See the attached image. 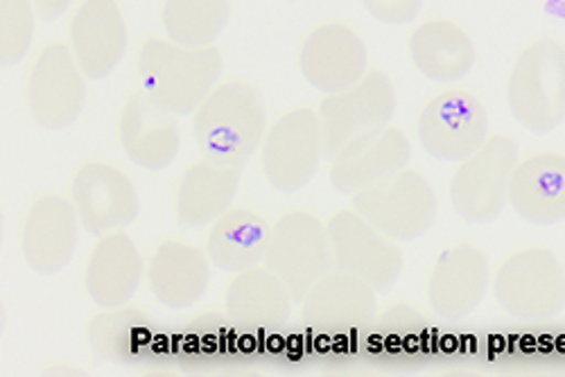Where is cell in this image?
<instances>
[{
	"mask_svg": "<svg viewBox=\"0 0 565 377\" xmlns=\"http://www.w3.org/2000/svg\"><path fill=\"white\" fill-rule=\"evenodd\" d=\"M222 75V53L215 45L183 49L152 39L138 55V77L146 96L170 114H193L211 96Z\"/></svg>",
	"mask_w": 565,
	"mask_h": 377,
	"instance_id": "obj_1",
	"label": "cell"
},
{
	"mask_svg": "<svg viewBox=\"0 0 565 377\" xmlns=\"http://www.w3.org/2000/svg\"><path fill=\"white\" fill-rule=\"evenodd\" d=\"M265 120L260 93L245 82H228L198 107L193 133L206 159L243 168L256 148L263 146Z\"/></svg>",
	"mask_w": 565,
	"mask_h": 377,
	"instance_id": "obj_2",
	"label": "cell"
},
{
	"mask_svg": "<svg viewBox=\"0 0 565 377\" xmlns=\"http://www.w3.org/2000/svg\"><path fill=\"white\" fill-rule=\"evenodd\" d=\"M507 105L511 116L532 133H550L565 118V49L552 39L532 43L515 60Z\"/></svg>",
	"mask_w": 565,
	"mask_h": 377,
	"instance_id": "obj_3",
	"label": "cell"
},
{
	"mask_svg": "<svg viewBox=\"0 0 565 377\" xmlns=\"http://www.w3.org/2000/svg\"><path fill=\"white\" fill-rule=\"evenodd\" d=\"M331 249L328 228L315 215L295 211L271 226L265 267L286 282L292 301L303 303L317 282L331 273Z\"/></svg>",
	"mask_w": 565,
	"mask_h": 377,
	"instance_id": "obj_4",
	"label": "cell"
},
{
	"mask_svg": "<svg viewBox=\"0 0 565 377\" xmlns=\"http://www.w3.org/2000/svg\"><path fill=\"white\" fill-rule=\"evenodd\" d=\"M353 211L398 243H414L437 217V197L426 176L414 170L373 183L353 195Z\"/></svg>",
	"mask_w": 565,
	"mask_h": 377,
	"instance_id": "obj_5",
	"label": "cell"
},
{
	"mask_svg": "<svg viewBox=\"0 0 565 377\" xmlns=\"http://www.w3.org/2000/svg\"><path fill=\"white\" fill-rule=\"evenodd\" d=\"M518 165V146L507 136H493L484 146L463 159L450 181V202L455 213L468 224H489L498 219L509 202V183Z\"/></svg>",
	"mask_w": 565,
	"mask_h": 377,
	"instance_id": "obj_6",
	"label": "cell"
},
{
	"mask_svg": "<svg viewBox=\"0 0 565 377\" xmlns=\"http://www.w3.org/2000/svg\"><path fill=\"white\" fill-rule=\"evenodd\" d=\"M493 292L511 316L545 321L565 308V267L547 249L518 251L498 269Z\"/></svg>",
	"mask_w": 565,
	"mask_h": 377,
	"instance_id": "obj_7",
	"label": "cell"
},
{
	"mask_svg": "<svg viewBox=\"0 0 565 377\" xmlns=\"http://www.w3.org/2000/svg\"><path fill=\"white\" fill-rule=\"evenodd\" d=\"M396 114V90L387 75L369 73L355 86L333 93L319 107L323 157L333 159L349 140L385 127Z\"/></svg>",
	"mask_w": 565,
	"mask_h": 377,
	"instance_id": "obj_8",
	"label": "cell"
},
{
	"mask_svg": "<svg viewBox=\"0 0 565 377\" xmlns=\"http://www.w3.org/2000/svg\"><path fill=\"white\" fill-rule=\"evenodd\" d=\"M323 138L319 116L295 109L280 116L263 138V170L278 193H297L319 170Z\"/></svg>",
	"mask_w": 565,
	"mask_h": 377,
	"instance_id": "obj_9",
	"label": "cell"
},
{
	"mask_svg": "<svg viewBox=\"0 0 565 377\" xmlns=\"http://www.w3.org/2000/svg\"><path fill=\"white\" fill-rule=\"evenodd\" d=\"M328 238L338 271L364 280L375 292H387L398 280L403 271L401 249L355 211L338 213L328 224Z\"/></svg>",
	"mask_w": 565,
	"mask_h": 377,
	"instance_id": "obj_10",
	"label": "cell"
},
{
	"mask_svg": "<svg viewBox=\"0 0 565 377\" xmlns=\"http://www.w3.org/2000/svg\"><path fill=\"white\" fill-rule=\"evenodd\" d=\"M420 148L439 161H463L487 140L489 118L482 103L466 90H448L418 116Z\"/></svg>",
	"mask_w": 565,
	"mask_h": 377,
	"instance_id": "obj_11",
	"label": "cell"
},
{
	"mask_svg": "<svg viewBox=\"0 0 565 377\" xmlns=\"http://www.w3.org/2000/svg\"><path fill=\"white\" fill-rule=\"evenodd\" d=\"M82 75L73 51L62 43L39 55L28 82V107L39 127L62 131L79 118L86 100Z\"/></svg>",
	"mask_w": 565,
	"mask_h": 377,
	"instance_id": "obj_12",
	"label": "cell"
},
{
	"mask_svg": "<svg viewBox=\"0 0 565 377\" xmlns=\"http://www.w3.org/2000/svg\"><path fill=\"white\" fill-rule=\"evenodd\" d=\"M412 148L403 131L379 127L360 133L331 159V183L342 195H355L364 187L385 181L409 163Z\"/></svg>",
	"mask_w": 565,
	"mask_h": 377,
	"instance_id": "obj_13",
	"label": "cell"
},
{
	"mask_svg": "<svg viewBox=\"0 0 565 377\" xmlns=\"http://www.w3.org/2000/svg\"><path fill=\"white\" fill-rule=\"evenodd\" d=\"M71 197L79 224L93 235H107L134 224L140 208L131 179L107 163L84 165L73 179Z\"/></svg>",
	"mask_w": 565,
	"mask_h": 377,
	"instance_id": "obj_14",
	"label": "cell"
},
{
	"mask_svg": "<svg viewBox=\"0 0 565 377\" xmlns=\"http://www.w3.org/2000/svg\"><path fill=\"white\" fill-rule=\"evenodd\" d=\"M301 75L306 82L333 96L355 86L366 73V49L347 25H321L301 45Z\"/></svg>",
	"mask_w": 565,
	"mask_h": 377,
	"instance_id": "obj_15",
	"label": "cell"
},
{
	"mask_svg": "<svg viewBox=\"0 0 565 377\" xmlns=\"http://www.w3.org/2000/svg\"><path fill=\"white\" fill-rule=\"evenodd\" d=\"M77 240L79 215L73 202L60 195H43L32 204L23 224L21 249L36 273H60L75 256Z\"/></svg>",
	"mask_w": 565,
	"mask_h": 377,
	"instance_id": "obj_16",
	"label": "cell"
},
{
	"mask_svg": "<svg viewBox=\"0 0 565 377\" xmlns=\"http://www.w3.org/2000/svg\"><path fill=\"white\" fill-rule=\"evenodd\" d=\"M375 314V290L364 280L338 271L321 278L303 299V321L321 335L342 337L366 327Z\"/></svg>",
	"mask_w": 565,
	"mask_h": 377,
	"instance_id": "obj_17",
	"label": "cell"
},
{
	"mask_svg": "<svg viewBox=\"0 0 565 377\" xmlns=\"http://www.w3.org/2000/svg\"><path fill=\"white\" fill-rule=\"evenodd\" d=\"M489 290V262L473 245L446 249L428 280V301L437 316L459 321L473 312Z\"/></svg>",
	"mask_w": 565,
	"mask_h": 377,
	"instance_id": "obj_18",
	"label": "cell"
},
{
	"mask_svg": "<svg viewBox=\"0 0 565 377\" xmlns=\"http://www.w3.org/2000/svg\"><path fill=\"white\" fill-rule=\"evenodd\" d=\"M71 51L79 71L105 79L122 62L127 28L116 0H84L71 23Z\"/></svg>",
	"mask_w": 565,
	"mask_h": 377,
	"instance_id": "obj_19",
	"label": "cell"
},
{
	"mask_svg": "<svg viewBox=\"0 0 565 377\" xmlns=\"http://www.w3.org/2000/svg\"><path fill=\"white\" fill-rule=\"evenodd\" d=\"M120 146L138 168L161 172L172 165L181 146L177 120L146 93L131 96L120 116Z\"/></svg>",
	"mask_w": 565,
	"mask_h": 377,
	"instance_id": "obj_20",
	"label": "cell"
},
{
	"mask_svg": "<svg viewBox=\"0 0 565 377\" xmlns=\"http://www.w3.org/2000/svg\"><path fill=\"white\" fill-rule=\"evenodd\" d=\"M143 273V258L138 247L125 233L114 230L103 235L93 249L84 273V288L93 303L116 310L134 299Z\"/></svg>",
	"mask_w": 565,
	"mask_h": 377,
	"instance_id": "obj_21",
	"label": "cell"
},
{
	"mask_svg": "<svg viewBox=\"0 0 565 377\" xmlns=\"http://www.w3.org/2000/svg\"><path fill=\"white\" fill-rule=\"evenodd\" d=\"M509 202L527 224L565 222V157L536 154L518 163L509 183Z\"/></svg>",
	"mask_w": 565,
	"mask_h": 377,
	"instance_id": "obj_22",
	"label": "cell"
},
{
	"mask_svg": "<svg viewBox=\"0 0 565 377\" xmlns=\"http://www.w3.org/2000/svg\"><path fill=\"white\" fill-rule=\"evenodd\" d=\"M241 165L222 161H200L185 170L177 187V219L185 228H202L217 222L238 193Z\"/></svg>",
	"mask_w": 565,
	"mask_h": 377,
	"instance_id": "obj_23",
	"label": "cell"
},
{
	"mask_svg": "<svg viewBox=\"0 0 565 377\" xmlns=\"http://www.w3.org/2000/svg\"><path fill=\"white\" fill-rule=\"evenodd\" d=\"M290 308V290L267 267L238 273L226 290V312L243 330H278L286 325Z\"/></svg>",
	"mask_w": 565,
	"mask_h": 377,
	"instance_id": "obj_24",
	"label": "cell"
},
{
	"mask_svg": "<svg viewBox=\"0 0 565 377\" xmlns=\"http://www.w3.org/2000/svg\"><path fill=\"white\" fill-rule=\"evenodd\" d=\"M211 282V267L206 256L183 243H163L150 262V288L154 299L170 308L183 310L198 303Z\"/></svg>",
	"mask_w": 565,
	"mask_h": 377,
	"instance_id": "obj_25",
	"label": "cell"
},
{
	"mask_svg": "<svg viewBox=\"0 0 565 377\" xmlns=\"http://www.w3.org/2000/svg\"><path fill=\"white\" fill-rule=\"evenodd\" d=\"M409 57L423 77L450 84L476 66V45L455 23L430 21L412 32Z\"/></svg>",
	"mask_w": 565,
	"mask_h": 377,
	"instance_id": "obj_26",
	"label": "cell"
},
{
	"mask_svg": "<svg viewBox=\"0 0 565 377\" xmlns=\"http://www.w3.org/2000/svg\"><path fill=\"white\" fill-rule=\"evenodd\" d=\"M269 226L252 211H228L213 222L209 235V258L228 273H243L265 260Z\"/></svg>",
	"mask_w": 565,
	"mask_h": 377,
	"instance_id": "obj_27",
	"label": "cell"
},
{
	"mask_svg": "<svg viewBox=\"0 0 565 377\" xmlns=\"http://www.w3.org/2000/svg\"><path fill=\"white\" fill-rule=\"evenodd\" d=\"M163 30L183 49H206L228 21V0H166Z\"/></svg>",
	"mask_w": 565,
	"mask_h": 377,
	"instance_id": "obj_28",
	"label": "cell"
},
{
	"mask_svg": "<svg viewBox=\"0 0 565 377\" xmlns=\"http://www.w3.org/2000/svg\"><path fill=\"white\" fill-rule=\"evenodd\" d=\"M90 346L107 359L127 362L150 346V323L138 314L114 312L93 321L88 333Z\"/></svg>",
	"mask_w": 565,
	"mask_h": 377,
	"instance_id": "obj_29",
	"label": "cell"
},
{
	"mask_svg": "<svg viewBox=\"0 0 565 377\" xmlns=\"http://www.w3.org/2000/svg\"><path fill=\"white\" fill-rule=\"evenodd\" d=\"M34 12L30 0H0V62L19 64L32 43Z\"/></svg>",
	"mask_w": 565,
	"mask_h": 377,
	"instance_id": "obj_30",
	"label": "cell"
},
{
	"mask_svg": "<svg viewBox=\"0 0 565 377\" xmlns=\"http://www.w3.org/2000/svg\"><path fill=\"white\" fill-rule=\"evenodd\" d=\"M362 6L375 21L403 25L420 14L423 0H362Z\"/></svg>",
	"mask_w": 565,
	"mask_h": 377,
	"instance_id": "obj_31",
	"label": "cell"
},
{
	"mask_svg": "<svg viewBox=\"0 0 565 377\" xmlns=\"http://www.w3.org/2000/svg\"><path fill=\"white\" fill-rule=\"evenodd\" d=\"M32 3H34L36 12L41 14V19L55 21L57 17H62L68 10L71 0H32Z\"/></svg>",
	"mask_w": 565,
	"mask_h": 377,
	"instance_id": "obj_32",
	"label": "cell"
}]
</instances>
